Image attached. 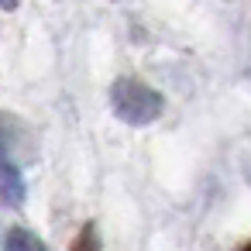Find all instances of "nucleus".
<instances>
[{
    "instance_id": "nucleus-1",
    "label": "nucleus",
    "mask_w": 251,
    "mask_h": 251,
    "mask_svg": "<svg viewBox=\"0 0 251 251\" xmlns=\"http://www.w3.org/2000/svg\"><path fill=\"white\" fill-rule=\"evenodd\" d=\"M110 107H114V114H117L124 124L145 127V124H151V121L162 117L165 100H162V93L151 90L148 83L124 76V79H117V83L110 86Z\"/></svg>"
},
{
    "instance_id": "nucleus-2",
    "label": "nucleus",
    "mask_w": 251,
    "mask_h": 251,
    "mask_svg": "<svg viewBox=\"0 0 251 251\" xmlns=\"http://www.w3.org/2000/svg\"><path fill=\"white\" fill-rule=\"evenodd\" d=\"M0 196H4V203H11V206L25 203V176L7 158H0Z\"/></svg>"
},
{
    "instance_id": "nucleus-3",
    "label": "nucleus",
    "mask_w": 251,
    "mask_h": 251,
    "mask_svg": "<svg viewBox=\"0 0 251 251\" xmlns=\"http://www.w3.org/2000/svg\"><path fill=\"white\" fill-rule=\"evenodd\" d=\"M4 251H45L42 237L25 230V227H11L7 237H4Z\"/></svg>"
},
{
    "instance_id": "nucleus-4",
    "label": "nucleus",
    "mask_w": 251,
    "mask_h": 251,
    "mask_svg": "<svg viewBox=\"0 0 251 251\" xmlns=\"http://www.w3.org/2000/svg\"><path fill=\"white\" fill-rule=\"evenodd\" d=\"M69 251H100V237H97V227L93 224H83L79 234L73 237Z\"/></svg>"
},
{
    "instance_id": "nucleus-5",
    "label": "nucleus",
    "mask_w": 251,
    "mask_h": 251,
    "mask_svg": "<svg viewBox=\"0 0 251 251\" xmlns=\"http://www.w3.org/2000/svg\"><path fill=\"white\" fill-rule=\"evenodd\" d=\"M18 4H21V0H0V7H4V11H18Z\"/></svg>"
},
{
    "instance_id": "nucleus-6",
    "label": "nucleus",
    "mask_w": 251,
    "mask_h": 251,
    "mask_svg": "<svg viewBox=\"0 0 251 251\" xmlns=\"http://www.w3.org/2000/svg\"><path fill=\"white\" fill-rule=\"evenodd\" d=\"M241 251H251V241H248V244H244V248H241Z\"/></svg>"
}]
</instances>
